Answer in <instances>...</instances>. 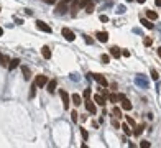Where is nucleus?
I'll return each instance as SVG.
<instances>
[{"label":"nucleus","mask_w":161,"mask_h":148,"mask_svg":"<svg viewBox=\"0 0 161 148\" xmlns=\"http://www.w3.org/2000/svg\"><path fill=\"white\" fill-rule=\"evenodd\" d=\"M118 101L122 102V107H123V110H132V102L127 99V95L125 94H118Z\"/></svg>","instance_id":"obj_1"},{"label":"nucleus","mask_w":161,"mask_h":148,"mask_svg":"<svg viewBox=\"0 0 161 148\" xmlns=\"http://www.w3.org/2000/svg\"><path fill=\"white\" fill-rule=\"evenodd\" d=\"M86 0H73V7H71V12H73V15L77 13V10H79L80 7H86Z\"/></svg>","instance_id":"obj_2"},{"label":"nucleus","mask_w":161,"mask_h":148,"mask_svg":"<svg viewBox=\"0 0 161 148\" xmlns=\"http://www.w3.org/2000/svg\"><path fill=\"white\" fill-rule=\"evenodd\" d=\"M89 76H90V77H94V79H95L97 82H99V84H100L102 87H105V86L108 84V82H107V79H105V77H104L102 74H89Z\"/></svg>","instance_id":"obj_3"},{"label":"nucleus","mask_w":161,"mask_h":148,"mask_svg":"<svg viewBox=\"0 0 161 148\" xmlns=\"http://www.w3.org/2000/svg\"><path fill=\"white\" fill-rule=\"evenodd\" d=\"M35 84H36L38 87H43V86H46V84H48V77H46V76H43V74H40V76H36Z\"/></svg>","instance_id":"obj_4"},{"label":"nucleus","mask_w":161,"mask_h":148,"mask_svg":"<svg viewBox=\"0 0 161 148\" xmlns=\"http://www.w3.org/2000/svg\"><path fill=\"white\" fill-rule=\"evenodd\" d=\"M59 95H61V99H63V105H64V109H69V95H67L66 91H59Z\"/></svg>","instance_id":"obj_5"},{"label":"nucleus","mask_w":161,"mask_h":148,"mask_svg":"<svg viewBox=\"0 0 161 148\" xmlns=\"http://www.w3.org/2000/svg\"><path fill=\"white\" fill-rule=\"evenodd\" d=\"M63 36H64L67 41H74V38H76V36H74V33L69 30V28H63Z\"/></svg>","instance_id":"obj_6"},{"label":"nucleus","mask_w":161,"mask_h":148,"mask_svg":"<svg viewBox=\"0 0 161 148\" xmlns=\"http://www.w3.org/2000/svg\"><path fill=\"white\" fill-rule=\"evenodd\" d=\"M56 87H58V82H56V79L48 81V92H49V94H54V92H56Z\"/></svg>","instance_id":"obj_7"},{"label":"nucleus","mask_w":161,"mask_h":148,"mask_svg":"<svg viewBox=\"0 0 161 148\" xmlns=\"http://www.w3.org/2000/svg\"><path fill=\"white\" fill-rule=\"evenodd\" d=\"M95 36H97V40L100 41V43H107L108 41V33L107 31H99Z\"/></svg>","instance_id":"obj_8"},{"label":"nucleus","mask_w":161,"mask_h":148,"mask_svg":"<svg viewBox=\"0 0 161 148\" xmlns=\"http://www.w3.org/2000/svg\"><path fill=\"white\" fill-rule=\"evenodd\" d=\"M36 28L41 30V31H46V33H51V28L48 27L46 23H43V21H36Z\"/></svg>","instance_id":"obj_9"},{"label":"nucleus","mask_w":161,"mask_h":148,"mask_svg":"<svg viewBox=\"0 0 161 148\" xmlns=\"http://www.w3.org/2000/svg\"><path fill=\"white\" fill-rule=\"evenodd\" d=\"M56 12H58L59 15H64L67 12V3H63V2H61L59 5L56 7Z\"/></svg>","instance_id":"obj_10"},{"label":"nucleus","mask_w":161,"mask_h":148,"mask_svg":"<svg viewBox=\"0 0 161 148\" xmlns=\"http://www.w3.org/2000/svg\"><path fill=\"white\" fill-rule=\"evenodd\" d=\"M86 109H87L89 112H90V114H95V104L92 101H86Z\"/></svg>","instance_id":"obj_11"},{"label":"nucleus","mask_w":161,"mask_h":148,"mask_svg":"<svg viewBox=\"0 0 161 148\" xmlns=\"http://www.w3.org/2000/svg\"><path fill=\"white\" fill-rule=\"evenodd\" d=\"M41 54H43L45 59H49V58H51V49H49L48 46H43L41 48Z\"/></svg>","instance_id":"obj_12"},{"label":"nucleus","mask_w":161,"mask_h":148,"mask_svg":"<svg viewBox=\"0 0 161 148\" xmlns=\"http://www.w3.org/2000/svg\"><path fill=\"white\" fill-rule=\"evenodd\" d=\"M110 54H112L114 58H120V56H122V51H120V48H117V46H112V48H110Z\"/></svg>","instance_id":"obj_13"},{"label":"nucleus","mask_w":161,"mask_h":148,"mask_svg":"<svg viewBox=\"0 0 161 148\" xmlns=\"http://www.w3.org/2000/svg\"><path fill=\"white\" fill-rule=\"evenodd\" d=\"M71 99H73L74 105H80V104H82V99H80L79 94H73V95H71Z\"/></svg>","instance_id":"obj_14"},{"label":"nucleus","mask_w":161,"mask_h":148,"mask_svg":"<svg viewBox=\"0 0 161 148\" xmlns=\"http://www.w3.org/2000/svg\"><path fill=\"white\" fill-rule=\"evenodd\" d=\"M94 101L99 104V105H105V97L104 95H99V94H95L94 95Z\"/></svg>","instance_id":"obj_15"},{"label":"nucleus","mask_w":161,"mask_h":148,"mask_svg":"<svg viewBox=\"0 0 161 148\" xmlns=\"http://www.w3.org/2000/svg\"><path fill=\"white\" fill-rule=\"evenodd\" d=\"M21 71H23V77H25V81H30V76H31V73H30L28 66H21Z\"/></svg>","instance_id":"obj_16"},{"label":"nucleus","mask_w":161,"mask_h":148,"mask_svg":"<svg viewBox=\"0 0 161 148\" xmlns=\"http://www.w3.org/2000/svg\"><path fill=\"white\" fill-rule=\"evenodd\" d=\"M18 64H20V59H18V58H15V59H12L10 63H8V69L12 71V69H15Z\"/></svg>","instance_id":"obj_17"},{"label":"nucleus","mask_w":161,"mask_h":148,"mask_svg":"<svg viewBox=\"0 0 161 148\" xmlns=\"http://www.w3.org/2000/svg\"><path fill=\"white\" fill-rule=\"evenodd\" d=\"M140 23H141V25H143L145 28H148V30H151V28H153V23H151V21H148L146 18H141Z\"/></svg>","instance_id":"obj_18"},{"label":"nucleus","mask_w":161,"mask_h":148,"mask_svg":"<svg viewBox=\"0 0 161 148\" xmlns=\"http://www.w3.org/2000/svg\"><path fill=\"white\" fill-rule=\"evenodd\" d=\"M146 17L150 18V20H156V18H158V13L153 12V10H146Z\"/></svg>","instance_id":"obj_19"},{"label":"nucleus","mask_w":161,"mask_h":148,"mask_svg":"<svg viewBox=\"0 0 161 148\" xmlns=\"http://www.w3.org/2000/svg\"><path fill=\"white\" fill-rule=\"evenodd\" d=\"M94 3H92V2H87V3H86V12H87V13H92V12H94Z\"/></svg>","instance_id":"obj_20"},{"label":"nucleus","mask_w":161,"mask_h":148,"mask_svg":"<svg viewBox=\"0 0 161 148\" xmlns=\"http://www.w3.org/2000/svg\"><path fill=\"white\" fill-rule=\"evenodd\" d=\"M0 66H8V59H7V56H3L2 53H0Z\"/></svg>","instance_id":"obj_21"},{"label":"nucleus","mask_w":161,"mask_h":148,"mask_svg":"<svg viewBox=\"0 0 161 148\" xmlns=\"http://www.w3.org/2000/svg\"><path fill=\"white\" fill-rule=\"evenodd\" d=\"M108 101L112 102V104H117V102H118V95H115V94H108Z\"/></svg>","instance_id":"obj_22"},{"label":"nucleus","mask_w":161,"mask_h":148,"mask_svg":"<svg viewBox=\"0 0 161 148\" xmlns=\"http://www.w3.org/2000/svg\"><path fill=\"white\" fill-rule=\"evenodd\" d=\"M122 128H123V132H125L127 135H133V132H132V128L128 127L127 123H123V125H122Z\"/></svg>","instance_id":"obj_23"},{"label":"nucleus","mask_w":161,"mask_h":148,"mask_svg":"<svg viewBox=\"0 0 161 148\" xmlns=\"http://www.w3.org/2000/svg\"><path fill=\"white\" fill-rule=\"evenodd\" d=\"M100 61L107 64V63H110V56H108V54H102V56H100Z\"/></svg>","instance_id":"obj_24"},{"label":"nucleus","mask_w":161,"mask_h":148,"mask_svg":"<svg viewBox=\"0 0 161 148\" xmlns=\"http://www.w3.org/2000/svg\"><path fill=\"white\" fill-rule=\"evenodd\" d=\"M112 114L115 115V117H122V110L118 107H114V110H112Z\"/></svg>","instance_id":"obj_25"},{"label":"nucleus","mask_w":161,"mask_h":148,"mask_svg":"<svg viewBox=\"0 0 161 148\" xmlns=\"http://www.w3.org/2000/svg\"><path fill=\"white\" fill-rule=\"evenodd\" d=\"M36 87H38L36 84H33V86H31V91H30V97H35V94H36Z\"/></svg>","instance_id":"obj_26"},{"label":"nucleus","mask_w":161,"mask_h":148,"mask_svg":"<svg viewBox=\"0 0 161 148\" xmlns=\"http://www.w3.org/2000/svg\"><path fill=\"white\" fill-rule=\"evenodd\" d=\"M143 128H145V127H143V125H138V127H136V130H135V132H133V135H140L141 132H143Z\"/></svg>","instance_id":"obj_27"},{"label":"nucleus","mask_w":161,"mask_h":148,"mask_svg":"<svg viewBox=\"0 0 161 148\" xmlns=\"http://www.w3.org/2000/svg\"><path fill=\"white\" fill-rule=\"evenodd\" d=\"M151 77H153L154 81H158L160 76H158V71H156V69H151Z\"/></svg>","instance_id":"obj_28"},{"label":"nucleus","mask_w":161,"mask_h":148,"mask_svg":"<svg viewBox=\"0 0 161 148\" xmlns=\"http://www.w3.org/2000/svg\"><path fill=\"white\" fill-rule=\"evenodd\" d=\"M77 112H76V110H73V112H71V119H73V122H77Z\"/></svg>","instance_id":"obj_29"},{"label":"nucleus","mask_w":161,"mask_h":148,"mask_svg":"<svg viewBox=\"0 0 161 148\" xmlns=\"http://www.w3.org/2000/svg\"><path fill=\"white\" fill-rule=\"evenodd\" d=\"M127 122H128V125H132V127L135 128V119H132V117H128L127 115Z\"/></svg>","instance_id":"obj_30"},{"label":"nucleus","mask_w":161,"mask_h":148,"mask_svg":"<svg viewBox=\"0 0 161 148\" xmlns=\"http://www.w3.org/2000/svg\"><path fill=\"white\" fill-rule=\"evenodd\" d=\"M141 148H150L151 145H150V141H141V145H140Z\"/></svg>","instance_id":"obj_31"},{"label":"nucleus","mask_w":161,"mask_h":148,"mask_svg":"<svg viewBox=\"0 0 161 148\" xmlns=\"http://www.w3.org/2000/svg\"><path fill=\"white\" fill-rule=\"evenodd\" d=\"M84 97H86V99L90 97V89H86V91H84Z\"/></svg>","instance_id":"obj_32"},{"label":"nucleus","mask_w":161,"mask_h":148,"mask_svg":"<svg viewBox=\"0 0 161 148\" xmlns=\"http://www.w3.org/2000/svg\"><path fill=\"white\" fill-rule=\"evenodd\" d=\"M80 133H82V137H84V138H86V140H87L89 133H87V132H86V130H84V128H80Z\"/></svg>","instance_id":"obj_33"},{"label":"nucleus","mask_w":161,"mask_h":148,"mask_svg":"<svg viewBox=\"0 0 161 148\" xmlns=\"http://www.w3.org/2000/svg\"><path fill=\"white\" fill-rule=\"evenodd\" d=\"M143 43H145L146 46H150V45H151V38H145V41H143Z\"/></svg>","instance_id":"obj_34"},{"label":"nucleus","mask_w":161,"mask_h":148,"mask_svg":"<svg viewBox=\"0 0 161 148\" xmlns=\"http://www.w3.org/2000/svg\"><path fill=\"white\" fill-rule=\"evenodd\" d=\"M112 125H114L115 128H120V123H118L117 120H112Z\"/></svg>","instance_id":"obj_35"},{"label":"nucleus","mask_w":161,"mask_h":148,"mask_svg":"<svg viewBox=\"0 0 161 148\" xmlns=\"http://www.w3.org/2000/svg\"><path fill=\"white\" fill-rule=\"evenodd\" d=\"M100 21H108V17L107 15H100Z\"/></svg>","instance_id":"obj_36"},{"label":"nucleus","mask_w":161,"mask_h":148,"mask_svg":"<svg viewBox=\"0 0 161 148\" xmlns=\"http://www.w3.org/2000/svg\"><path fill=\"white\" fill-rule=\"evenodd\" d=\"M125 10H127V8H125V7H122V5H120V7H118V10H117V12H118V13H123Z\"/></svg>","instance_id":"obj_37"},{"label":"nucleus","mask_w":161,"mask_h":148,"mask_svg":"<svg viewBox=\"0 0 161 148\" xmlns=\"http://www.w3.org/2000/svg\"><path fill=\"white\" fill-rule=\"evenodd\" d=\"M154 3H156L158 7H161V0H154Z\"/></svg>","instance_id":"obj_38"},{"label":"nucleus","mask_w":161,"mask_h":148,"mask_svg":"<svg viewBox=\"0 0 161 148\" xmlns=\"http://www.w3.org/2000/svg\"><path fill=\"white\" fill-rule=\"evenodd\" d=\"M63 3H69V2H73V0H61Z\"/></svg>","instance_id":"obj_39"},{"label":"nucleus","mask_w":161,"mask_h":148,"mask_svg":"<svg viewBox=\"0 0 161 148\" xmlns=\"http://www.w3.org/2000/svg\"><path fill=\"white\" fill-rule=\"evenodd\" d=\"M158 56L161 58V48H158Z\"/></svg>","instance_id":"obj_40"},{"label":"nucleus","mask_w":161,"mask_h":148,"mask_svg":"<svg viewBox=\"0 0 161 148\" xmlns=\"http://www.w3.org/2000/svg\"><path fill=\"white\" fill-rule=\"evenodd\" d=\"M136 2H138V3H145V2H146V0H136Z\"/></svg>","instance_id":"obj_41"},{"label":"nucleus","mask_w":161,"mask_h":148,"mask_svg":"<svg viewBox=\"0 0 161 148\" xmlns=\"http://www.w3.org/2000/svg\"><path fill=\"white\" fill-rule=\"evenodd\" d=\"M48 3H54V2H56V0H46Z\"/></svg>","instance_id":"obj_42"},{"label":"nucleus","mask_w":161,"mask_h":148,"mask_svg":"<svg viewBox=\"0 0 161 148\" xmlns=\"http://www.w3.org/2000/svg\"><path fill=\"white\" fill-rule=\"evenodd\" d=\"M2 35H3V28H0V36H2Z\"/></svg>","instance_id":"obj_43"},{"label":"nucleus","mask_w":161,"mask_h":148,"mask_svg":"<svg viewBox=\"0 0 161 148\" xmlns=\"http://www.w3.org/2000/svg\"><path fill=\"white\" fill-rule=\"evenodd\" d=\"M127 2H133V0H127Z\"/></svg>","instance_id":"obj_44"},{"label":"nucleus","mask_w":161,"mask_h":148,"mask_svg":"<svg viewBox=\"0 0 161 148\" xmlns=\"http://www.w3.org/2000/svg\"><path fill=\"white\" fill-rule=\"evenodd\" d=\"M86 2H89V0H86Z\"/></svg>","instance_id":"obj_45"}]
</instances>
